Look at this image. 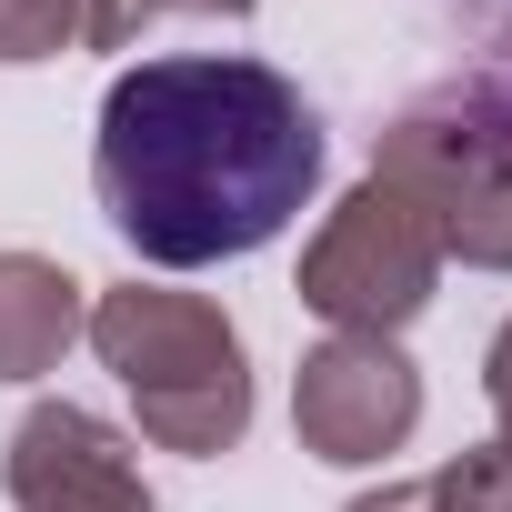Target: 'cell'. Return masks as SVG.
I'll return each mask as SVG.
<instances>
[{
	"label": "cell",
	"instance_id": "cell-2",
	"mask_svg": "<svg viewBox=\"0 0 512 512\" xmlns=\"http://www.w3.org/2000/svg\"><path fill=\"white\" fill-rule=\"evenodd\" d=\"M81 342L131 392L151 452H191V462L241 452V432H251V352H241L221 302L161 292V282H121V292H91V332Z\"/></svg>",
	"mask_w": 512,
	"mask_h": 512
},
{
	"label": "cell",
	"instance_id": "cell-7",
	"mask_svg": "<svg viewBox=\"0 0 512 512\" xmlns=\"http://www.w3.org/2000/svg\"><path fill=\"white\" fill-rule=\"evenodd\" d=\"M91 332V282H71L51 251H0V382H41Z\"/></svg>",
	"mask_w": 512,
	"mask_h": 512
},
{
	"label": "cell",
	"instance_id": "cell-12",
	"mask_svg": "<svg viewBox=\"0 0 512 512\" xmlns=\"http://www.w3.org/2000/svg\"><path fill=\"white\" fill-rule=\"evenodd\" d=\"M342 512H432V472H422V482H382V492H362V502H342Z\"/></svg>",
	"mask_w": 512,
	"mask_h": 512
},
{
	"label": "cell",
	"instance_id": "cell-9",
	"mask_svg": "<svg viewBox=\"0 0 512 512\" xmlns=\"http://www.w3.org/2000/svg\"><path fill=\"white\" fill-rule=\"evenodd\" d=\"M81 41V0H0V71L61 61Z\"/></svg>",
	"mask_w": 512,
	"mask_h": 512
},
{
	"label": "cell",
	"instance_id": "cell-11",
	"mask_svg": "<svg viewBox=\"0 0 512 512\" xmlns=\"http://www.w3.org/2000/svg\"><path fill=\"white\" fill-rule=\"evenodd\" d=\"M482 402H492V442L512 452V322H502L492 352H482Z\"/></svg>",
	"mask_w": 512,
	"mask_h": 512
},
{
	"label": "cell",
	"instance_id": "cell-1",
	"mask_svg": "<svg viewBox=\"0 0 512 512\" xmlns=\"http://www.w3.org/2000/svg\"><path fill=\"white\" fill-rule=\"evenodd\" d=\"M322 181V111L241 51H171L101 91L91 191L151 272L241 262L302 221Z\"/></svg>",
	"mask_w": 512,
	"mask_h": 512
},
{
	"label": "cell",
	"instance_id": "cell-8",
	"mask_svg": "<svg viewBox=\"0 0 512 512\" xmlns=\"http://www.w3.org/2000/svg\"><path fill=\"white\" fill-rule=\"evenodd\" d=\"M171 11H191V21H251L262 0H81V41L91 51H131L151 21H171Z\"/></svg>",
	"mask_w": 512,
	"mask_h": 512
},
{
	"label": "cell",
	"instance_id": "cell-10",
	"mask_svg": "<svg viewBox=\"0 0 512 512\" xmlns=\"http://www.w3.org/2000/svg\"><path fill=\"white\" fill-rule=\"evenodd\" d=\"M432 512H512V452L502 442H472L432 472Z\"/></svg>",
	"mask_w": 512,
	"mask_h": 512
},
{
	"label": "cell",
	"instance_id": "cell-6",
	"mask_svg": "<svg viewBox=\"0 0 512 512\" xmlns=\"http://www.w3.org/2000/svg\"><path fill=\"white\" fill-rule=\"evenodd\" d=\"M0 492L11 512H151L131 432H111L81 402H31L0 442Z\"/></svg>",
	"mask_w": 512,
	"mask_h": 512
},
{
	"label": "cell",
	"instance_id": "cell-5",
	"mask_svg": "<svg viewBox=\"0 0 512 512\" xmlns=\"http://www.w3.org/2000/svg\"><path fill=\"white\" fill-rule=\"evenodd\" d=\"M292 432H302L312 462H342V472L402 452L422 432V372H412V352L372 342V332L312 342L302 372H292Z\"/></svg>",
	"mask_w": 512,
	"mask_h": 512
},
{
	"label": "cell",
	"instance_id": "cell-4",
	"mask_svg": "<svg viewBox=\"0 0 512 512\" xmlns=\"http://www.w3.org/2000/svg\"><path fill=\"white\" fill-rule=\"evenodd\" d=\"M302 312H322L332 332H372V342H402V322L432 312L442 292V241L432 221L392 191V181H352L322 231L302 241Z\"/></svg>",
	"mask_w": 512,
	"mask_h": 512
},
{
	"label": "cell",
	"instance_id": "cell-3",
	"mask_svg": "<svg viewBox=\"0 0 512 512\" xmlns=\"http://www.w3.org/2000/svg\"><path fill=\"white\" fill-rule=\"evenodd\" d=\"M372 181H392V191L432 221L442 262L512 272V121H502L472 81L412 101V111L382 131Z\"/></svg>",
	"mask_w": 512,
	"mask_h": 512
}]
</instances>
